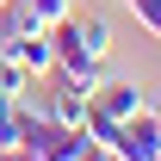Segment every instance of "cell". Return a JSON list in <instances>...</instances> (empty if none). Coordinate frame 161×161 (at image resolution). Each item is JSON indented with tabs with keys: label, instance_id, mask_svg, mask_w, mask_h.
<instances>
[{
	"label": "cell",
	"instance_id": "1",
	"mask_svg": "<svg viewBox=\"0 0 161 161\" xmlns=\"http://www.w3.org/2000/svg\"><path fill=\"white\" fill-rule=\"evenodd\" d=\"M43 80H50V87H43L50 124H62V130H80V124H87V105H93V93H87L75 75H62V68H50Z\"/></svg>",
	"mask_w": 161,
	"mask_h": 161
},
{
	"label": "cell",
	"instance_id": "2",
	"mask_svg": "<svg viewBox=\"0 0 161 161\" xmlns=\"http://www.w3.org/2000/svg\"><path fill=\"white\" fill-rule=\"evenodd\" d=\"M93 112H105V118H118V124H130L136 112H149V105H142V93L130 87V80H112V75H105L99 87H93Z\"/></svg>",
	"mask_w": 161,
	"mask_h": 161
},
{
	"label": "cell",
	"instance_id": "3",
	"mask_svg": "<svg viewBox=\"0 0 161 161\" xmlns=\"http://www.w3.org/2000/svg\"><path fill=\"white\" fill-rule=\"evenodd\" d=\"M118 155H130V161H155L161 155V124H155V112H136V118L124 124Z\"/></svg>",
	"mask_w": 161,
	"mask_h": 161
},
{
	"label": "cell",
	"instance_id": "4",
	"mask_svg": "<svg viewBox=\"0 0 161 161\" xmlns=\"http://www.w3.org/2000/svg\"><path fill=\"white\" fill-rule=\"evenodd\" d=\"M75 37H80V50H87L93 62H105V56H112V25H105L99 13H87V19H75Z\"/></svg>",
	"mask_w": 161,
	"mask_h": 161
},
{
	"label": "cell",
	"instance_id": "5",
	"mask_svg": "<svg viewBox=\"0 0 161 161\" xmlns=\"http://www.w3.org/2000/svg\"><path fill=\"white\" fill-rule=\"evenodd\" d=\"M80 130H87V142H99V149H118V136H124V124L105 118V112H93V105H87V124Z\"/></svg>",
	"mask_w": 161,
	"mask_h": 161
},
{
	"label": "cell",
	"instance_id": "6",
	"mask_svg": "<svg viewBox=\"0 0 161 161\" xmlns=\"http://www.w3.org/2000/svg\"><path fill=\"white\" fill-rule=\"evenodd\" d=\"M19 6H25L37 25H62V19H68V0H19Z\"/></svg>",
	"mask_w": 161,
	"mask_h": 161
},
{
	"label": "cell",
	"instance_id": "7",
	"mask_svg": "<svg viewBox=\"0 0 161 161\" xmlns=\"http://www.w3.org/2000/svg\"><path fill=\"white\" fill-rule=\"evenodd\" d=\"M130 13H136V25L149 31V37H161V0H124Z\"/></svg>",
	"mask_w": 161,
	"mask_h": 161
},
{
	"label": "cell",
	"instance_id": "8",
	"mask_svg": "<svg viewBox=\"0 0 161 161\" xmlns=\"http://www.w3.org/2000/svg\"><path fill=\"white\" fill-rule=\"evenodd\" d=\"M75 161H105V149H99V142H87V149H80Z\"/></svg>",
	"mask_w": 161,
	"mask_h": 161
},
{
	"label": "cell",
	"instance_id": "9",
	"mask_svg": "<svg viewBox=\"0 0 161 161\" xmlns=\"http://www.w3.org/2000/svg\"><path fill=\"white\" fill-rule=\"evenodd\" d=\"M105 161H130V155H118V149H105Z\"/></svg>",
	"mask_w": 161,
	"mask_h": 161
},
{
	"label": "cell",
	"instance_id": "10",
	"mask_svg": "<svg viewBox=\"0 0 161 161\" xmlns=\"http://www.w3.org/2000/svg\"><path fill=\"white\" fill-rule=\"evenodd\" d=\"M6 6H13V0H0V13H6Z\"/></svg>",
	"mask_w": 161,
	"mask_h": 161
},
{
	"label": "cell",
	"instance_id": "11",
	"mask_svg": "<svg viewBox=\"0 0 161 161\" xmlns=\"http://www.w3.org/2000/svg\"><path fill=\"white\" fill-rule=\"evenodd\" d=\"M155 124H161V105H155Z\"/></svg>",
	"mask_w": 161,
	"mask_h": 161
},
{
	"label": "cell",
	"instance_id": "12",
	"mask_svg": "<svg viewBox=\"0 0 161 161\" xmlns=\"http://www.w3.org/2000/svg\"><path fill=\"white\" fill-rule=\"evenodd\" d=\"M155 161H161V155H155Z\"/></svg>",
	"mask_w": 161,
	"mask_h": 161
}]
</instances>
